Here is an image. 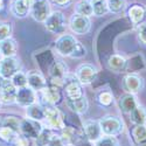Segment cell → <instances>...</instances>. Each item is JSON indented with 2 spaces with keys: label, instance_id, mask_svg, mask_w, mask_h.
Returning <instances> with one entry per match:
<instances>
[{
  "label": "cell",
  "instance_id": "10",
  "mask_svg": "<svg viewBox=\"0 0 146 146\" xmlns=\"http://www.w3.org/2000/svg\"><path fill=\"white\" fill-rule=\"evenodd\" d=\"M20 60L15 56L12 57H3L1 62H0V75L5 80H11L15 72L20 71Z\"/></svg>",
  "mask_w": 146,
  "mask_h": 146
},
{
  "label": "cell",
  "instance_id": "41",
  "mask_svg": "<svg viewBox=\"0 0 146 146\" xmlns=\"http://www.w3.org/2000/svg\"><path fill=\"white\" fill-rule=\"evenodd\" d=\"M4 83H5V78L0 75V89L3 88V86H4Z\"/></svg>",
  "mask_w": 146,
  "mask_h": 146
},
{
  "label": "cell",
  "instance_id": "4",
  "mask_svg": "<svg viewBox=\"0 0 146 146\" xmlns=\"http://www.w3.org/2000/svg\"><path fill=\"white\" fill-rule=\"evenodd\" d=\"M43 23H44L46 29L53 34H62L67 27L66 18L62 12H60V11L52 12Z\"/></svg>",
  "mask_w": 146,
  "mask_h": 146
},
{
  "label": "cell",
  "instance_id": "16",
  "mask_svg": "<svg viewBox=\"0 0 146 146\" xmlns=\"http://www.w3.org/2000/svg\"><path fill=\"white\" fill-rule=\"evenodd\" d=\"M83 131H84V135H86V137L90 141H94V143L97 141L103 136L98 120H94V119L86 120L83 123Z\"/></svg>",
  "mask_w": 146,
  "mask_h": 146
},
{
  "label": "cell",
  "instance_id": "35",
  "mask_svg": "<svg viewBox=\"0 0 146 146\" xmlns=\"http://www.w3.org/2000/svg\"><path fill=\"white\" fill-rule=\"evenodd\" d=\"M94 144H95L94 146H120L117 138L112 136H102Z\"/></svg>",
  "mask_w": 146,
  "mask_h": 146
},
{
  "label": "cell",
  "instance_id": "30",
  "mask_svg": "<svg viewBox=\"0 0 146 146\" xmlns=\"http://www.w3.org/2000/svg\"><path fill=\"white\" fill-rule=\"evenodd\" d=\"M9 81L13 83V86L17 89L27 87V74H25V72H22V71H18L11 77Z\"/></svg>",
  "mask_w": 146,
  "mask_h": 146
},
{
  "label": "cell",
  "instance_id": "15",
  "mask_svg": "<svg viewBox=\"0 0 146 146\" xmlns=\"http://www.w3.org/2000/svg\"><path fill=\"white\" fill-rule=\"evenodd\" d=\"M144 88V80L138 75H126L123 80V89L126 94L136 95Z\"/></svg>",
  "mask_w": 146,
  "mask_h": 146
},
{
  "label": "cell",
  "instance_id": "1",
  "mask_svg": "<svg viewBox=\"0 0 146 146\" xmlns=\"http://www.w3.org/2000/svg\"><path fill=\"white\" fill-rule=\"evenodd\" d=\"M43 121H44V127L52 131H62L66 127L63 115L55 106H46Z\"/></svg>",
  "mask_w": 146,
  "mask_h": 146
},
{
  "label": "cell",
  "instance_id": "26",
  "mask_svg": "<svg viewBox=\"0 0 146 146\" xmlns=\"http://www.w3.org/2000/svg\"><path fill=\"white\" fill-rule=\"evenodd\" d=\"M131 136L136 146H146V124L136 125L131 131Z\"/></svg>",
  "mask_w": 146,
  "mask_h": 146
},
{
  "label": "cell",
  "instance_id": "36",
  "mask_svg": "<svg viewBox=\"0 0 146 146\" xmlns=\"http://www.w3.org/2000/svg\"><path fill=\"white\" fill-rule=\"evenodd\" d=\"M12 25L9 22H0V41H4L11 38Z\"/></svg>",
  "mask_w": 146,
  "mask_h": 146
},
{
  "label": "cell",
  "instance_id": "8",
  "mask_svg": "<svg viewBox=\"0 0 146 146\" xmlns=\"http://www.w3.org/2000/svg\"><path fill=\"white\" fill-rule=\"evenodd\" d=\"M97 72H98L97 71V68L94 67L92 64L83 63L77 67V69L75 71V76L82 86H88V84H91L96 80Z\"/></svg>",
  "mask_w": 146,
  "mask_h": 146
},
{
  "label": "cell",
  "instance_id": "46",
  "mask_svg": "<svg viewBox=\"0 0 146 146\" xmlns=\"http://www.w3.org/2000/svg\"><path fill=\"white\" fill-rule=\"evenodd\" d=\"M0 104H1V103H0Z\"/></svg>",
  "mask_w": 146,
  "mask_h": 146
},
{
  "label": "cell",
  "instance_id": "32",
  "mask_svg": "<svg viewBox=\"0 0 146 146\" xmlns=\"http://www.w3.org/2000/svg\"><path fill=\"white\" fill-rule=\"evenodd\" d=\"M53 136H54V132L52 130L43 127V130L41 131L39 137L36 138V144H38V146H46L48 143H49V140L52 139Z\"/></svg>",
  "mask_w": 146,
  "mask_h": 146
},
{
  "label": "cell",
  "instance_id": "23",
  "mask_svg": "<svg viewBox=\"0 0 146 146\" xmlns=\"http://www.w3.org/2000/svg\"><path fill=\"white\" fill-rule=\"evenodd\" d=\"M44 106H42V104L40 103H34L32 105H29L26 110L27 113V118L33 119V120H38V121H43L44 119Z\"/></svg>",
  "mask_w": 146,
  "mask_h": 146
},
{
  "label": "cell",
  "instance_id": "11",
  "mask_svg": "<svg viewBox=\"0 0 146 146\" xmlns=\"http://www.w3.org/2000/svg\"><path fill=\"white\" fill-rule=\"evenodd\" d=\"M69 27L75 34L84 35V34L89 33V31L91 28V21H90V19L88 17L74 13L70 18Z\"/></svg>",
  "mask_w": 146,
  "mask_h": 146
},
{
  "label": "cell",
  "instance_id": "17",
  "mask_svg": "<svg viewBox=\"0 0 146 146\" xmlns=\"http://www.w3.org/2000/svg\"><path fill=\"white\" fill-rule=\"evenodd\" d=\"M17 88L13 86L9 80H5L3 88L0 89V103L3 104H13L15 102L17 96Z\"/></svg>",
  "mask_w": 146,
  "mask_h": 146
},
{
  "label": "cell",
  "instance_id": "28",
  "mask_svg": "<svg viewBox=\"0 0 146 146\" xmlns=\"http://www.w3.org/2000/svg\"><path fill=\"white\" fill-rule=\"evenodd\" d=\"M0 126L8 127L11 130H13L14 132L19 133L20 132V120L14 116H7L4 119H1V125Z\"/></svg>",
  "mask_w": 146,
  "mask_h": 146
},
{
  "label": "cell",
  "instance_id": "14",
  "mask_svg": "<svg viewBox=\"0 0 146 146\" xmlns=\"http://www.w3.org/2000/svg\"><path fill=\"white\" fill-rule=\"evenodd\" d=\"M34 0H13L11 5V12L15 18H26L29 13Z\"/></svg>",
  "mask_w": 146,
  "mask_h": 146
},
{
  "label": "cell",
  "instance_id": "38",
  "mask_svg": "<svg viewBox=\"0 0 146 146\" xmlns=\"http://www.w3.org/2000/svg\"><path fill=\"white\" fill-rule=\"evenodd\" d=\"M46 146H67V144L60 135H55L54 133V136L52 137V139L49 140V143H48Z\"/></svg>",
  "mask_w": 146,
  "mask_h": 146
},
{
  "label": "cell",
  "instance_id": "20",
  "mask_svg": "<svg viewBox=\"0 0 146 146\" xmlns=\"http://www.w3.org/2000/svg\"><path fill=\"white\" fill-rule=\"evenodd\" d=\"M66 102H67V105L70 110L78 113V115L87 113L88 109H89V102L87 100L86 95L81 96L80 98H76V100H67Z\"/></svg>",
  "mask_w": 146,
  "mask_h": 146
},
{
  "label": "cell",
  "instance_id": "39",
  "mask_svg": "<svg viewBox=\"0 0 146 146\" xmlns=\"http://www.w3.org/2000/svg\"><path fill=\"white\" fill-rule=\"evenodd\" d=\"M138 38H139V40H140L141 43L146 44V22L139 25V28H138Z\"/></svg>",
  "mask_w": 146,
  "mask_h": 146
},
{
  "label": "cell",
  "instance_id": "12",
  "mask_svg": "<svg viewBox=\"0 0 146 146\" xmlns=\"http://www.w3.org/2000/svg\"><path fill=\"white\" fill-rule=\"evenodd\" d=\"M40 96H41V102L46 106H54L61 100L60 88L52 83L47 84V87L40 91Z\"/></svg>",
  "mask_w": 146,
  "mask_h": 146
},
{
  "label": "cell",
  "instance_id": "22",
  "mask_svg": "<svg viewBox=\"0 0 146 146\" xmlns=\"http://www.w3.org/2000/svg\"><path fill=\"white\" fill-rule=\"evenodd\" d=\"M17 49H18L17 42H15V40H13L12 38L6 39L4 41H0V53H1L3 57L15 56Z\"/></svg>",
  "mask_w": 146,
  "mask_h": 146
},
{
  "label": "cell",
  "instance_id": "29",
  "mask_svg": "<svg viewBox=\"0 0 146 146\" xmlns=\"http://www.w3.org/2000/svg\"><path fill=\"white\" fill-rule=\"evenodd\" d=\"M106 5H108L109 12L117 14L125 9L126 3L125 0H106Z\"/></svg>",
  "mask_w": 146,
  "mask_h": 146
},
{
  "label": "cell",
  "instance_id": "42",
  "mask_svg": "<svg viewBox=\"0 0 146 146\" xmlns=\"http://www.w3.org/2000/svg\"><path fill=\"white\" fill-rule=\"evenodd\" d=\"M5 7V4H4V0H0V11H3Z\"/></svg>",
  "mask_w": 146,
  "mask_h": 146
},
{
  "label": "cell",
  "instance_id": "43",
  "mask_svg": "<svg viewBox=\"0 0 146 146\" xmlns=\"http://www.w3.org/2000/svg\"><path fill=\"white\" fill-rule=\"evenodd\" d=\"M89 1H91V3H96V1H100V0H89Z\"/></svg>",
  "mask_w": 146,
  "mask_h": 146
},
{
  "label": "cell",
  "instance_id": "44",
  "mask_svg": "<svg viewBox=\"0 0 146 146\" xmlns=\"http://www.w3.org/2000/svg\"><path fill=\"white\" fill-rule=\"evenodd\" d=\"M1 60H3V55H1V53H0V62H1Z\"/></svg>",
  "mask_w": 146,
  "mask_h": 146
},
{
  "label": "cell",
  "instance_id": "19",
  "mask_svg": "<svg viewBox=\"0 0 146 146\" xmlns=\"http://www.w3.org/2000/svg\"><path fill=\"white\" fill-rule=\"evenodd\" d=\"M127 14L133 25H141L146 20V7L144 5H132Z\"/></svg>",
  "mask_w": 146,
  "mask_h": 146
},
{
  "label": "cell",
  "instance_id": "24",
  "mask_svg": "<svg viewBox=\"0 0 146 146\" xmlns=\"http://www.w3.org/2000/svg\"><path fill=\"white\" fill-rule=\"evenodd\" d=\"M126 58L121 55H111L108 60V68L112 70V71H116V72H119L121 70H124L125 67H126Z\"/></svg>",
  "mask_w": 146,
  "mask_h": 146
},
{
  "label": "cell",
  "instance_id": "40",
  "mask_svg": "<svg viewBox=\"0 0 146 146\" xmlns=\"http://www.w3.org/2000/svg\"><path fill=\"white\" fill-rule=\"evenodd\" d=\"M50 1L56 4L60 7H67L68 5H70V3L72 1V0H50Z\"/></svg>",
  "mask_w": 146,
  "mask_h": 146
},
{
  "label": "cell",
  "instance_id": "6",
  "mask_svg": "<svg viewBox=\"0 0 146 146\" xmlns=\"http://www.w3.org/2000/svg\"><path fill=\"white\" fill-rule=\"evenodd\" d=\"M68 75V66L63 61H55L49 68V76L52 80V84L61 88L63 87L64 77Z\"/></svg>",
  "mask_w": 146,
  "mask_h": 146
},
{
  "label": "cell",
  "instance_id": "31",
  "mask_svg": "<svg viewBox=\"0 0 146 146\" xmlns=\"http://www.w3.org/2000/svg\"><path fill=\"white\" fill-rule=\"evenodd\" d=\"M97 103L101 106H110L113 103V95L110 91H101L97 95Z\"/></svg>",
  "mask_w": 146,
  "mask_h": 146
},
{
  "label": "cell",
  "instance_id": "25",
  "mask_svg": "<svg viewBox=\"0 0 146 146\" xmlns=\"http://www.w3.org/2000/svg\"><path fill=\"white\" fill-rule=\"evenodd\" d=\"M130 120L135 125H145L146 124V106L138 104L135 110L130 113Z\"/></svg>",
  "mask_w": 146,
  "mask_h": 146
},
{
  "label": "cell",
  "instance_id": "5",
  "mask_svg": "<svg viewBox=\"0 0 146 146\" xmlns=\"http://www.w3.org/2000/svg\"><path fill=\"white\" fill-rule=\"evenodd\" d=\"M63 89L67 96V100H76L84 95L82 91V84L78 82L75 74L72 75L68 72V75L64 77Z\"/></svg>",
  "mask_w": 146,
  "mask_h": 146
},
{
  "label": "cell",
  "instance_id": "33",
  "mask_svg": "<svg viewBox=\"0 0 146 146\" xmlns=\"http://www.w3.org/2000/svg\"><path fill=\"white\" fill-rule=\"evenodd\" d=\"M18 136H19V133L14 132L13 130H11V129H8V127L0 126V139H3L4 141L11 144Z\"/></svg>",
  "mask_w": 146,
  "mask_h": 146
},
{
  "label": "cell",
  "instance_id": "9",
  "mask_svg": "<svg viewBox=\"0 0 146 146\" xmlns=\"http://www.w3.org/2000/svg\"><path fill=\"white\" fill-rule=\"evenodd\" d=\"M52 13L49 0H34L31 9L32 18L38 22H44Z\"/></svg>",
  "mask_w": 146,
  "mask_h": 146
},
{
  "label": "cell",
  "instance_id": "13",
  "mask_svg": "<svg viewBox=\"0 0 146 146\" xmlns=\"http://www.w3.org/2000/svg\"><path fill=\"white\" fill-rule=\"evenodd\" d=\"M15 103L19 104L20 106L28 108L29 105L36 103V92L33 89H31L28 86L18 89L15 96Z\"/></svg>",
  "mask_w": 146,
  "mask_h": 146
},
{
  "label": "cell",
  "instance_id": "2",
  "mask_svg": "<svg viewBox=\"0 0 146 146\" xmlns=\"http://www.w3.org/2000/svg\"><path fill=\"white\" fill-rule=\"evenodd\" d=\"M101 130L104 136H112L116 137L120 135L124 130V123L117 116H105L100 120Z\"/></svg>",
  "mask_w": 146,
  "mask_h": 146
},
{
  "label": "cell",
  "instance_id": "37",
  "mask_svg": "<svg viewBox=\"0 0 146 146\" xmlns=\"http://www.w3.org/2000/svg\"><path fill=\"white\" fill-rule=\"evenodd\" d=\"M9 145L11 146H31V140L25 136H18Z\"/></svg>",
  "mask_w": 146,
  "mask_h": 146
},
{
  "label": "cell",
  "instance_id": "18",
  "mask_svg": "<svg viewBox=\"0 0 146 146\" xmlns=\"http://www.w3.org/2000/svg\"><path fill=\"white\" fill-rule=\"evenodd\" d=\"M27 86L33 89L35 92H40L43 88L47 87V81L43 75L39 71H31L27 74Z\"/></svg>",
  "mask_w": 146,
  "mask_h": 146
},
{
  "label": "cell",
  "instance_id": "45",
  "mask_svg": "<svg viewBox=\"0 0 146 146\" xmlns=\"http://www.w3.org/2000/svg\"><path fill=\"white\" fill-rule=\"evenodd\" d=\"M0 125H1V118H0Z\"/></svg>",
  "mask_w": 146,
  "mask_h": 146
},
{
  "label": "cell",
  "instance_id": "7",
  "mask_svg": "<svg viewBox=\"0 0 146 146\" xmlns=\"http://www.w3.org/2000/svg\"><path fill=\"white\" fill-rule=\"evenodd\" d=\"M43 125L41 121L38 120H33L29 118H25L20 120V132L22 136L33 139H36L39 137V135L41 133V131L43 130Z\"/></svg>",
  "mask_w": 146,
  "mask_h": 146
},
{
  "label": "cell",
  "instance_id": "3",
  "mask_svg": "<svg viewBox=\"0 0 146 146\" xmlns=\"http://www.w3.org/2000/svg\"><path fill=\"white\" fill-rule=\"evenodd\" d=\"M78 43L80 41H77L72 35L62 34L55 41V49L60 55L71 57L72 54L75 53Z\"/></svg>",
  "mask_w": 146,
  "mask_h": 146
},
{
  "label": "cell",
  "instance_id": "27",
  "mask_svg": "<svg viewBox=\"0 0 146 146\" xmlns=\"http://www.w3.org/2000/svg\"><path fill=\"white\" fill-rule=\"evenodd\" d=\"M75 13L84 17H91L94 15V9H92V3L89 0H80L75 4Z\"/></svg>",
  "mask_w": 146,
  "mask_h": 146
},
{
  "label": "cell",
  "instance_id": "21",
  "mask_svg": "<svg viewBox=\"0 0 146 146\" xmlns=\"http://www.w3.org/2000/svg\"><path fill=\"white\" fill-rule=\"evenodd\" d=\"M138 105V102H137V98L135 95L132 94H125L120 97L119 100V106L121 109V111L124 113H127L130 115L133 110L136 109V106Z\"/></svg>",
  "mask_w": 146,
  "mask_h": 146
},
{
  "label": "cell",
  "instance_id": "34",
  "mask_svg": "<svg viewBox=\"0 0 146 146\" xmlns=\"http://www.w3.org/2000/svg\"><path fill=\"white\" fill-rule=\"evenodd\" d=\"M92 9H94V15H96V17H102V15L106 14L109 12L106 0H100V1L92 3Z\"/></svg>",
  "mask_w": 146,
  "mask_h": 146
}]
</instances>
